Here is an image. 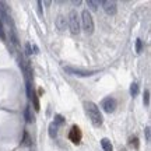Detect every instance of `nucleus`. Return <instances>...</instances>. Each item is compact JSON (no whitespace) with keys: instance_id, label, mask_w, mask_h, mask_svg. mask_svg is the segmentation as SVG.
<instances>
[{"instance_id":"obj_1","label":"nucleus","mask_w":151,"mask_h":151,"mask_svg":"<svg viewBox=\"0 0 151 151\" xmlns=\"http://www.w3.org/2000/svg\"><path fill=\"white\" fill-rule=\"evenodd\" d=\"M84 109H86V113L87 116L90 118L91 123L95 127H99L102 124V115L99 112V108L94 102H91V101H86L84 102Z\"/></svg>"},{"instance_id":"obj_2","label":"nucleus","mask_w":151,"mask_h":151,"mask_svg":"<svg viewBox=\"0 0 151 151\" xmlns=\"http://www.w3.org/2000/svg\"><path fill=\"white\" fill-rule=\"evenodd\" d=\"M81 25H83V29L87 35L94 34V20H92V16L90 14L88 10H84L81 14Z\"/></svg>"},{"instance_id":"obj_3","label":"nucleus","mask_w":151,"mask_h":151,"mask_svg":"<svg viewBox=\"0 0 151 151\" xmlns=\"http://www.w3.org/2000/svg\"><path fill=\"white\" fill-rule=\"evenodd\" d=\"M69 28L73 35H77L80 32V18H78V14L76 10H71L69 14Z\"/></svg>"},{"instance_id":"obj_4","label":"nucleus","mask_w":151,"mask_h":151,"mask_svg":"<svg viewBox=\"0 0 151 151\" xmlns=\"http://www.w3.org/2000/svg\"><path fill=\"white\" fill-rule=\"evenodd\" d=\"M101 106L106 113H112L115 109H116V99L112 97L105 98L102 102H101Z\"/></svg>"},{"instance_id":"obj_5","label":"nucleus","mask_w":151,"mask_h":151,"mask_svg":"<svg viewBox=\"0 0 151 151\" xmlns=\"http://www.w3.org/2000/svg\"><path fill=\"white\" fill-rule=\"evenodd\" d=\"M81 137H83V134H81V130L78 129L77 126H73V127H71V130L69 132V139H70V141H71V143H74V144H80Z\"/></svg>"},{"instance_id":"obj_6","label":"nucleus","mask_w":151,"mask_h":151,"mask_svg":"<svg viewBox=\"0 0 151 151\" xmlns=\"http://www.w3.org/2000/svg\"><path fill=\"white\" fill-rule=\"evenodd\" d=\"M104 10L108 16H115L116 11H118V7H116V3L115 1H101Z\"/></svg>"},{"instance_id":"obj_7","label":"nucleus","mask_w":151,"mask_h":151,"mask_svg":"<svg viewBox=\"0 0 151 151\" xmlns=\"http://www.w3.org/2000/svg\"><path fill=\"white\" fill-rule=\"evenodd\" d=\"M65 71L70 73L73 76H80V77H87V76H92L94 71H83V70H76V69H71V67H65Z\"/></svg>"},{"instance_id":"obj_8","label":"nucleus","mask_w":151,"mask_h":151,"mask_svg":"<svg viewBox=\"0 0 151 151\" xmlns=\"http://www.w3.org/2000/svg\"><path fill=\"white\" fill-rule=\"evenodd\" d=\"M55 24H56V28H58L59 31H65L66 27H67L66 18L63 16H59V17H58V18H56V21H55Z\"/></svg>"},{"instance_id":"obj_9","label":"nucleus","mask_w":151,"mask_h":151,"mask_svg":"<svg viewBox=\"0 0 151 151\" xmlns=\"http://www.w3.org/2000/svg\"><path fill=\"white\" fill-rule=\"evenodd\" d=\"M24 116H25V119H27V123H34V122H35L34 115H31V109H29V106H27V108L24 109Z\"/></svg>"},{"instance_id":"obj_10","label":"nucleus","mask_w":151,"mask_h":151,"mask_svg":"<svg viewBox=\"0 0 151 151\" xmlns=\"http://www.w3.org/2000/svg\"><path fill=\"white\" fill-rule=\"evenodd\" d=\"M101 146H102L104 151H112L113 150L112 144H111V141H109L108 139H102V140H101Z\"/></svg>"},{"instance_id":"obj_11","label":"nucleus","mask_w":151,"mask_h":151,"mask_svg":"<svg viewBox=\"0 0 151 151\" xmlns=\"http://www.w3.org/2000/svg\"><path fill=\"white\" fill-rule=\"evenodd\" d=\"M49 136H50L52 139H55V137L58 136V126H56L53 122L49 124Z\"/></svg>"},{"instance_id":"obj_12","label":"nucleus","mask_w":151,"mask_h":151,"mask_svg":"<svg viewBox=\"0 0 151 151\" xmlns=\"http://www.w3.org/2000/svg\"><path fill=\"white\" fill-rule=\"evenodd\" d=\"M25 84H27V95H28V98L31 99L34 90H32V83H31V80H29L28 77H27V81H25Z\"/></svg>"},{"instance_id":"obj_13","label":"nucleus","mask_w":151,"mask_h":151,"mask_svg":"<svg viewBox=\"0 0 151 151\" xmlns=\"http://www.w3.org/2000/svg\"><path fill=\"white\" fill-rule=\"evenodd\" d=\"M31 99H32V102H34V108H35V111L38 112V111L41 109V106H39V101H38V97H37V94H35V92H32Z\"/></svg>"},{"instance_id":"obj_14","label":"nucleus","mask_w":151,"mask_h":151,"mask_svg":"<svg viewBox=\"0 0 151 151\" xmlns=\"http://www.w3.org/2000/svg\"><path fill=\"white\" fill-rule=\"evenodd\" d=\"M130 94H132V97H136V95L139 94V86H137L136 83H133L132 87H130Z\"/></svg>"},{"instance_id":"obj_15","label":"nucleus","mask_w":151,"mask_h":151,"mask_svg":"<svg viewBox=\"0 0 151 151\" xmlns=\"http://www.w3.org/2000/svg\"><path fill=\"white\" fill-rule=\"evenodd\" d=\"M143 101H144V105H146V106H148V105H150V91H148V90H146V91H144Z\"/></svg>"},{"instance_id":"obj_16","label":"nucleus","mask_w":151,"mask_h":151,"mask_svg":"<svg viewBox=\"0 0 151 151\" xmlns=\"http://www.w3.org/2000/svg\"><path fill=\"white\" fill-rule=\"evenodd\" d=\"M87 4H88V7H90L91 10H97L98 6H99V1H92V0H88V1H87Z\"/></svg>"},{"instance_id":"obj_17","label":"nucleus","mask_w":151,"mask_h":151,"mask_svg":"<svg viewBox=\"0 0 151 151\" xmlns=\"http://www.w3.org/2000/svg\"><path fill=\"white\" fill-rule=\"evenodd\" d=\"M56 126H59V124H63L65 123V119H63V116L62 115H56L55 116V122H53Z\"/></svg>"},{"instance_id":"obj_18","label":"nucleus","mask_w":151,"mask_h":151,"mask_svg":"<svg viewBox=\"0 0 151 151\" xmlns=\"http://www.w3.org/2000/svg\"><path fill=\"white\" fill-rule=\"evenodd\" d=\"M22 146H31V139H29V134L27 132L24 133V140H22Z\"/></svg>"},{"instance_id":"obj_19","label":"nucleus","mask_w":151,"mask_h":151,"mask_svg":"<svg viewBox=\"0 0 151 151\" xmlns=\"http://www.w3.org/2000/svg\"><path fill=\"white\" fill-rule=\"evenodd\" d=\"M130 146L134 147L136 150H137V148H139V139H137V137H132V139H130Z\"/></svg>"},{"instance_id":"obj_20","label":"nucleus","mask_w":151,"mask_h":151,"mask_svg":"<svg viewBox=\"0 0 151 151\" xmlns=\"http://www.w3.org/2000/svg\"><path fill=\"white\" fill-rule=\"evenodd\" d=\"M141 49H143V42H141V39H137V41H136V52L140 53Z\"/></svg>"},{"instance_id":"obj_21","label":"nucleus","mask_w":151,"mask_h":151,"mask_svg":"<svg viewBox=\"0 0 151 151\" xmlns=\"http://www.w3.org/2000/svg\"><path fill=\"white\" fill-rule=\"evenodd\" d=\"M25 49H27V53L28 55L32 53V46H31V43H27V45H25Z\"/></svg>"},{"instance_id":"obj_22","label":"nucleus","mask_w":151,"mask_h":151,"mask_svg":"<svg viewBox=\"0 0 151 151\" xmlns=\"http://www.w3.org/2000/svg\"><path fill=\"white\" fill-rule=\"evenodd\" d=\"M146 139H147V141H150V127L148 126L146 127Z\"/></svg>"},{"instance_id":"obj_23","label":"nucleus","mask_w":151,"mask_h":151,"mask_svg":"<svg viewBox=\"0 0 151 151\" xmlns=\"http://www.w3.org/2000/svg\"><path fill=\"white\" fill-rule=\"evenodd\" d=\"M32 48H34V52H32V53H38V52H39V49H38V46L35 45V43H32Z\"/></svg>"},{"instance_id":"obj_24","label":"nucleus","mask_w":151,"mask_h":151,"mask_svg":"<svg viewBox=\"0 0 151 151\" xmlns=\"http://www.w3.org/2000/svg\"><path fill=\"white\" fill-rule=\"evenodd\" d=\"M73 4H74V6H80L81 1H80V0H77V1H73Z\"/></svg>"}]
</instances>
